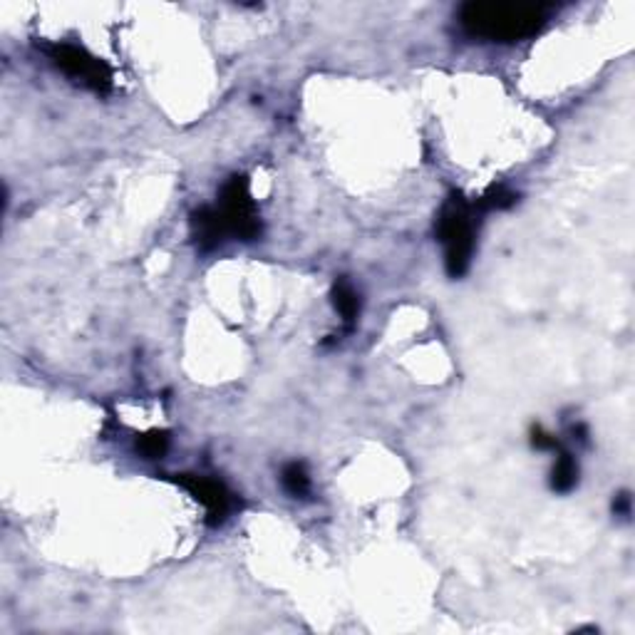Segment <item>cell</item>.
Wrapping results in <instances>:
<instances>
[{
  "label": "cell",
  "instance_id": "obj_8",
  "mask_svg": "<svg viewBox=\"0 0 635 635\" xmlns=\"http://www.w3.org/2000/svg\"><path fill=\"white\" fill-rule=\"evenodd\" d=\"M576 481H579V462L573 459L571 452L558 449L556 464L551 472V489L558 491V494H566L576 487Z\"/></svg>",
  "mask_w": 635,
  "mask_h": 635
},
{
  "label": "cell",
  "instance_id": "obj_1",
  "mask_svg": "<svg viewBox=\"0 0 635 635\" xmlns=\"http://www.w3.org/2000/svg\"><path fill=\"white\" fill-rule=\"evenodd\" d=\"M459 25L474 38L497 43H516L536 35L547 25V11L526 3H464L459 8Z\"/></svg>",
  "mask_w": 635,
  "mask_h": 635
},
{
  "label": "cell",
  "instance_id": "obj_10",
  "mask_svg": "<svg viewBox=\"0 0 635 635\" xmlns=\"http://www.w3.org/2000/svg\"><path fill=\"white\" fill-rule=\"evenodd\" d=\"M516 194H514L512 189H506V187H489V189L481 194L480 199H474V204L480 206L481 213H489V212H504V209H509V206H514L516 204Z\"/></svg>",
  "mask_w": 635,
  "mask_h": 635
},
{
  "label": "cell",
  "instance_id": "obj_4",
  "mask_svg": "<svg viewBox=\"0 0 635 635\" xmlns=\"http://www.w3.org/2000/svg\"><path fill=\"white\" fill-rule=\"evenodd\" d=\"M221 216L226 236H236L241 241H254L261 236V219H258L256 201L248 191V177L236 174L221 191V204L216 206Z\"/></svg>",
  "mask_w": 635,
  "mask_h": 635
},
{
  "label": "cell",
  "instance_id": "obj_7",
  "mask_svg": "<svg viewBox=\"0 0 635 635\" xmlns=\"http://www.w3.org/2000/svg\"><path fill=\"white\" fill-rule=\"evenodd\" d=\"M333 305L335 311L340 313L343 323H346L347 330H353V325L357 321V313H360V296L357 290L353 288V283L347 279H338L333 283Z\"/></svg>",
  "mask_w": 635,
  "mask_h": 635
},
{
  "label": "cell",
  "instance_id": "obj_2",
  "mask_svg": "<svg viewBox=\"0 0 635 635\" xmlns=\"http://www.w3.org/2000/svg\"><path fill=\"white\" fill-rule=\"evenodd\" d=\"M481 216L480 206L459 191H452L437 213V238L445 246V268L452 279H462L469 271Z\"/></svg>",
  "mask_w": 635,
  "mask_h": 635
},
{
  "label": "cell",
  "instance_id": "obj_3",
  "mask_svg": "<svg viewBox=\"0 0 635 635\" xmlns=\"http://www.w3.org/2000/svg\"><path fill=\"white\" fill-rule=\"evenodd\" d=\"M50 63L60 67L67 78L75 82H82L85 88L97 92V95H110L114 88V72L102 57L92 55L82 45L72 43H43L40 45Z\"/></svg>",
  "mask_w": 635,
  "mask_h": 635
},
{
  "label": "cell",
  "instance_id": "obj_12",
  "mask_svg": "<svg viewBox=\"0 0 635 635\" xmlns=\"http://www.w3.org/2000/svg\"><path fill=\"white\" fill-rule=\"evenodd\" d=\"M531 445H534L536 449H548V452H558V449H561V442H558L556 437L547 432V430H541V427H534V430H531Z\"/></svg>",
  "mask_w": 635,
  "mask_h": 635
},
{
  "label": "cell",
  "instance_id": "obj_9",
  "mask_svg": "<svg viewBox=\"0 0 635 635\" xmlns=\"http://www.w3.org/2000/svg\"><path fill=\"white\" fill-rule=\"evenodd\" d=\"M280 481H283V489L288 491L290 497H308L311 494V477H308V469L301 462H290L280 472Z\"/></svg>",
  "mask_w": 635,
  "mask_h": 635
},
{
  "label": "cell",
  "instance_id": "obj_5",
  "mask_svg": "<svg viewBox=\"0 0 635 635\" xmlns=\"http://www.w3.org/2000/svg\"><path fill=\"white\" fill-rule=\"evenodd\" d=\"M174 481L206 509V524L219 526L226 522V516L231 512V491L226 489L223 481L201 477V474H177Z\"/></svg>",
  "mask_w": 635,
  "mask_h": 635
},
{
  "label": "cell",
  "instance_id": "obj_11",
  "mask_svg": "<svg viewBox=\"0 0 635 635\" xmlns=\"http://www.w3.org/2000/svg\"><path fill=\"white\" fill-rule=\"evenodd\" d=\"M169 432L167 430H149L137 437V452L145 459H159L167 455Z\"/></svg>",
  "mask_w": 635,
  "mask_h": 635
},
{
  "label": "cell",
  "instance_id": "obj_13",
  "mask_svg": "<svg viewBox=\"0 0 635 635\" xmlns=\"http://www.w3.org/2000/svg\"><path fill=\"white\" fill-rule=\"evenodd\" d=\"M614 514L615 516H631V494L621 491L614 499Z\"/></svg>",
  "mask_w": 635,
  "mask_h": 635
},
{
  "label": "cell",
  "instance_id": "obj_6",
  "mask_svg": "<svg viewBox=\"0 0 635 635\" xmlns=\"http://www.w3.org/2000/svg\"><path fill=\"white\" fill-rule=\"evenodd\" d=\"M191 236L201 251H212L226 241V229H223L216 206H201L191 213Z\"/></svg>",
  "mask_w": 635,
  "mask_h": 635
}]
</instances>
